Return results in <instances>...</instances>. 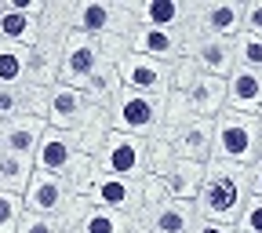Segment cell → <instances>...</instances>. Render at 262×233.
Instances as JSON below:
<instances>
[{"mask_svg": "<svg viewBox=\"0 0 262 233\" xmlns=\"http://www.w3.org/2000/svg\"><path fill=\"white\" fill-rule=\"evenodd\" d=\"M193 226H196V204L164 201L160 211L142 226V233H193Z\"/></svg>", "mask_w": 262, "mask_h": 233, "instance_id": "cell-21", "label": "cell"}, {"mask_svg": "<svg viewBox=\"0 0 262 233\" xmlns=\"http://www.w3.org/2000/svg\"><path fill=\"white\" fill-rule=\"evenodd\" d=\"M131 55H146L160 62H179L186 55V29H135L131 33Z\"/></svg>", "mask_w": 262, "mask_h": 233, "instance_id": "cell-14", "label": "cell"}, {"mask_svg": "<svg viewBox=\"0 0 262 233\" xmlns=\"http://www.w3.org/2000/svg\"><path fill=\"white\" fill-rule=\"evenodd\" d=\"M237 233H262V197H251L241 222H237Z\"/></svg>", "mask_w": 262, "mask_h": 233, "instance_id": "cell-29", "label": "cell"}, {"mask_svg": "<svg viewBox=\"0 0 262 233\" xmlns=\"http://www.w3.org/2000/svg\"><path fill=\"white\" fill-rule=\"evenodd\" d=\"M244 11H248V0H204V4H189L186 33L237 40L244 33Z\"/></svg>", "mask_w": 262, "mask_h": 233, "instance_id": "cell-5", "label": "cell"}, {"mask_svg": "<svg viewBox=\"0 0 262 233\" xmlns=\"http://www.w3.org/2000/svg\"><path fill=\"white\" fill-rule=\"evenodd\" d=\"M0 40L18 44V48H37L40 44V15L8 8L4 0H0Z\"/></svg>", "mask_w": 262, "mask_h": 233, "instance_id": "cell-17", "label": "cell"}, {"mask_svg": "<svg viewBox=\"0 0 262 233\" xmlns=\"http://www.w3.org/2000/svg\"><path fill=\"white\" fill-rule=\"evenodd\" d=\"M77 233H139L135 219L131 215H120V211H110V208H91L80 215L77 222Z\"/></svg>", "mask_w": 262, "mask_h": 233, "instance_id": "cell-24", "label": "cell"}, {"mask_svg": "<svg viewBox=\"0 0 262 233\" xmlns=\"http://www.w3.org/2000/svg\"><path fill=\"white\" fill-rule=\"evenodd\" d=\"M33 175H37V164L26 153H11V150H0V189H11V193H26Z\"/></svg>", "mask_w": 262, "mask_h": 233, "instance_id": "cell-22", "label": "cell"}, {"mask_svg": "<svg viewBox=\"0 0 262 233\" xmlns=\"http://www.w3.org/2000/svg\"><path fill=\"white\" fill-rule=\"evenodd\" d=\"M193 233H237V226H222V222H208V219H196Z\"/></svg>", "mask_w": 262, "mask_h": 233, "instance_id": "cell-33", "label": "cell"}, {"mask_svg": "<svg viewBox=\"0 0 262 233\" xmlns=\"http://www.w3.org/2000/svg\"><path fill=\"white\" fill-rule=\"evenodd\" d=\"M18 233H73L70 222L62 215H33L26 211V219L18 222Z\"/></svg>", "mask_w": 262, "mask_h": 233, "instance_id": "cell-28", "label": "cell"}, {"mask_svg": "<svg viewBox=\"0 0 262 233\" xmlns=\"http://www.w3.org/2000/svg\"><path fill=\"white\" fill-rule=\"evenodd\" d=\"M102 48H98V37H88V33L70 29V37L62 44V58H58V80L84 88L98 70H102Z\"/></svg>", "mask_w": 262, "mask_h": 233, "instance_id": "cell-6", "label": "cell"}, {"mask_svg": "<svg viewBox=\"0 0 262 233\" xmlns=\"http://www.w3.org/2000/svg\"><path fill=\"white\" fill-rule=\"evenodd\" d=\"M248 201H251L248 168H241V164H226V160H211L204 189H201V197H196V219L237 226L244 208H248Z\"/></svg>", "mask_w": 262, "mask_h": 233, "instance_id": "cell-1", "label": "cell"}, {"mask_svg": "<svg viewBox=\"0 0 262 233\" xmlns=\"http://www.w3.org/2000/svg\"><path fill=\"white\" fill-rule=\"evenodd\" d=\"M182 58L193 62L196 73L219 77V80H229L237 70V48L226 37H196V33H186V55Z\"/></svg>", "mask_w": 262, "mask_h": 233, "instance_id": "cell-9", "label": "cell"}, {"mask_svg": "<svg viewBox=\"0 0 262 233\" xmlns=\"http://www.w3.org/2000/svg\"><path fill=\"white\" fill-rule=\"evenodd\" d=\"M29 66H33V48L0 40V88H22L29 80Z\"/></svg>", "mask_w": 262, "mask_h": 233, "instance_id": "cell-23", "label": "cell"}, {"mask_svg": "<svg viewBox=\"0 0 262 233\" xmlns=\"http://www.w3.org/2000/svg\"><path fill=\"white\" fill-rule=\"evenodd\" d=\"M117 73H120V84L127 91L168 98L171 95V80H175V66L171 62H160V58H146V55H127L117 66Z\"/></svg>", "mask_w": 262, "mask_h": 233, "instance_id": "cell-8", "label": "cell"}, {"mask_svg": "<svg viewBox=\"0 0 262 233\" xmlns=\"http://www.w3.org/2000/svg\"><path fill=\"white\" fill-rule=\"evenodd\" d=\"M226 110L262 117V73L258 70H244V66L233 70V77L226 80Z\"/></svg>", "mask_w": 262, "mask_h": 233, "instance_id": "cell-16", "label": "cell"}, {"mask_svg": "<svg viewBox=\"0 0 262 233\" xmlns=\"http://www.w3.org/2000/svg\"><path fill=\"white\" fill-rule=\"evenodd\" d=\"M258 157H262V135H258Z\"/></svg>", "mask_w": 262, "mask_h": 233, "instance_id": "cell-35", "label": "cell"}, {"mask_svg": "<svg viewBox=\"0 0 262 233\" xmlns=\"http://www.w3.org/2000/svg\"><path fill=\"white\" fill-rule=\"evenodd\" d=\"M77 153H80L77 131H62V128H51V124H48L37 153H33V164H37V172L66 175V172H70V164L77 160Z\"/></svg>", "mask_w": 262, "mask_h": 233, "instance_id": "cell-12", "label": "cell"}, {"mask_svg": "<svg viewBox=\"0 0 262 233\" xmlns=\"http://www.w3.org/2000/svg\"><path fill=\"white\" fill-rule=\"evenodd\" d=\"M44 131H48L44 117H11V120H4V150L33 157L44 139Z\"/></svg>", "mask_w": 262, "mask_h": 233, "instance_id": "cell-19", "label": "cell"}, {"mask_svg": "<svg viewBox=\"0 0 262 233\" xmlns=\"http://www.w3.org/2000/svg\"><path fill=\"white\" fill-rule=\"evenodd\" d=\"M149 175H157V182L164 186V193H168V201L196 204V197H201V189H204V179H208V164L168 157V160H160Z\"/></svg>", "mask_w": 262, "mask_h": 233, "instance_id": "cell-10", "label": "cell"}, {"mask_svg": "<svg viewBox=\"0 0 262 233\" xmlns=\"http://www.w3.org/2000/svg\"><path fill=\"white\" fill-rule=\"evenodd\" d=\"M248 186H251V197H262V157L248 168Z\"/></svg>", "mask_w": 262, "mask_h": 233, "instance_id": "cell-32", "label": "cell"}, {"mask_svg": "<svg viewBox=\"0 0 262 233\" xmlns=\"http://www.w3.org/2000/svg\"><path fill=\"white\" fill-rule=\"evenodd\" d=\"M258 135H262V117L222 110L215 117V157L211 160L251 168V164L258 160Z\"/></svg>", "mask_w": 262, "mask_h": 233, "instance_id": "cell-2", "label": "cell"}, {"mask_svg": "<svg viewBox=\"0 0 262 233\" xmlns=\"http://www.w3.org/2000/svg\"><path fill=\"white\" fill-rule=\"evenodd\" d=\"M22 201H26V211H33V215H62L73 204V193H70V186H66L62 175L37 172L33 182H29V189L22 193Z\"/></svg>", "mask_w": 262, "mask_h": 233, "instance_id": "cell-13", "label": "cell"}, {"mask_svg": "<svg viewBox=\"0 0 262 233\" xmlns=\"http://www.w3.org/2000/svg\"><path fill=\"white\" fill-rule=\"evenodd\" d=\"M98 168L106 175H117V179L142 182L149 175V139L110 131V139L102 142V150H98Z\"/></svg>", "mask_w": 262, "mask_h": 233, "instance_id": "cell-4", "label": "cell"}, {"mask_svg": "<svg viewBox=\"0 0 262 233\" xmlns=\"http://www.w3.org/2000/svg\"><path fill=\"white\" fill-rule=\"evenodd\" d=\"M244 33H251V37H262V0H248V11H244Z\"/></svg>", "mask_w": 262, "mask_h": 233, "instance_id": "cell-30", "label": "cell"}, {"mask_svg": "<svg viewBox=\"0 0 262 233\" xmlns=\"http://www.w3.org/2000/svg\"><path fill=\"white\" fill-rule=\"evenodd\" d=\"M26 219V201L22 193L0 189V233H18V222Z\"/></svg>", "mask_w": 262, "mask_h": 233, "instance_id": "cell-26", "label": "cell"}, {"mask_svg": "<svg viewBox=\"0 0 262 233\" xmlns=\"http://www.w3.org/2000/svg\"><path fill=\"white\" fill-rule=\"evenodd\" d=\"M117 26V4H106V0H80L73 4V29L88 33V37H106Z\"/></svg>", "mask_w": 262, "mask_h": 233, "instance_id": "cell-18", "label": "cell"}, {"mask_svg": "<svg viewBox=\"0 0 262 233\" xmlns=\"http://www.w3.org/2000/svg\"><path fill=\"white\" fill-rule=\"evenodd\" d=\"M157 135L168 142L171 157H182L193 164H211L215 157V120L208 117H193L179 128H160Z\"/></svg>", "mask_w": 262, "mask_h": 233, "instance_id": "cell-7", "label": "cell"}, {"mask_svg": "<svg viewBox=\"0 0 262 233\" xmlns=\"http://www.w3.org/2000/svg\"><path fill=\"white\" fill-rule=\"evenodd\" d=\"M189 4L182 0H146L139 4V26L142 29H186Z\"/></svg>", "mask_w": 262, "mask_h": 233, "instance_id": "cell-20", "label": "cell"}, {"mask_svg": "<svg viewBox=\"0 0 262 233\" xmlns=\"http://www.w3.org/2000/svg\"><path fill=\"white\" fill-rule=\"evenodd\" d=\"M91 208H110V211H120V215H131L139 222L142 215V182H131V179H117V175H106L98 172L91 193L84 197Z\"/></svg>", "mask_w": 262, "mask_h": 233, "instance_id": "cell-11", "label": "cell"}, {"mask_svg": "<svg viewBox=\"0 0 262 233\" xmlns=\"http://www.w3.org/2000/svg\"><path fill=\"white\" fill-rule=\"evenodd\" d=\"M98 157H91V153H77V160L70 164V172H66L62 179H66V186H70V193L73 197H88L91 193V186H95V179H98Z\"/></svg>", "mask_w": 262, "mask_h": 233, "instance_id": "cell-25", "label": "cell"}, {"mask_svg": "<svg viewBox=\"0 0 262 233\" xmlns=\"http://www.w3.org/2000/svg\"><path fill=\"white\" fill-rule=\"evenodd\" d=\"M233 48H237V66H244V70H258V73H262V37L241 33V37L233 40Z\"/></svg>", "mask_w": 262, "mask_h": 233, "instance_id": "cell-27", "label": "cell"}, {"mask_svg": "<svg viewBox=\"0 0 262 233\" xmlns=\"http://www.w3.org/2000/svg\"><path fill=\"white\" fill-rule=\"evenodd\" d=\"M0 150H4V120H0Z\"/></svg>", "mask_w": 262, "mask_h": 233, "instance_id": "cell-34", "label": "cell"}, {"mask_svg": "<svg viewBox=\"0 0 262 233\" xmlns=\"http://www.w3.org/2000/svg\"><path fill=\"white\" fill-rule=\"evenodd\" d=\"M88 113V95L84 88H73V84H55L48 91V124L51 128H62V131H77L80 120Z\"/></svg>", "mask_w": 262, "mask_h": 233, "instance_id": "cell-15", "label": "cell"}, {"mask_svg": "<svg viewBox=\"0 0 262 233\" xmlns=\"http://www.w3.org/2000/svg\"><path fill=\"white\" fill-rule=\"evenodd\" d=\"M18 113V88H0V120H11Z\"/></svg>", "mask_w": 262, "mask_h": 233, "instance_id": "cell-31", "label": "cell"}, {"mask_svg": "<svg viewBox=\"0 0 262 233\" xmlns=\"http://www.w3.org/2000/svg\"><path fill=\"white\" fill-rule=\"evenodd\" d=\"M113 131L120 135H135V139H153L157 131L164 128V98L153 95H139V91H120L117 106L110 113Z\"/></svg>", "mask_w": 262, "mask_h": 233, "instance_id": "cell-3", "label": "cell"}]
</instances>
